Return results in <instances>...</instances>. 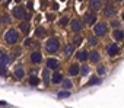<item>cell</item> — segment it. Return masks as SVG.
Listing matches in <instances>:
<instances>
[{"label": "cell", "instance_id": "cell-20", "mask_svg": "<svg viewBox=\"0 0 124 108\" xmlns=\"http://www.w3.org/2000/svg\"><path fill=\"white\" fill-rule=\"evenodd\" d=\"M19 29H21V32L28 34V31H29V22H25V21L19 22Z\"/></svg>", "mask_w": 124, "mask_h": 108}, {"label": "cell", "instance_id": "cell-11", "mask_svg": "<svg viewBox=\"0 0 124 108\" xmlns=\"http://www.w3.org/2000/svg\"><path fill=\"white\" fill-rule=\"evenodd\" d=\"M29 60L32 64H39L42 62V56H41V53L39 51H34L31 53V56H29Z\"/></svg>", "mask_w": 124, "mask_h": 108}, {"label": "cell", "instance_id": "cell-32", "mask_svg": "<svg viewBox=\"0 0 124 108\" xmlns=\"http://www.w3.org/2000/svg\"><path fill=\"white\" fill-rule=\"evenodd\" d=\"M80 42H82V37H80V35H76L75 39H73V45H75V47H76V45H80Z\"/></svg>", "mask_w": 124, "mask_h": 108}, {"label": "cell", "instance_id": "cell-12", "mask_svg": "<svg viewBox=\"0 0 124 108\" xmlns=\"http://www.w3.org/2000/svg\"><path fill=\"white\" fill-rule=\"evenodd\" d=\"M64 79H63V73H60V72H55L53 76H51V83L53 85H60V83H63Z\"/></svg>", "mask_w": 124, "mask_h": 108}, {"label": "cell", "instance_id": "cell-7", "mask_svg": "<svg viewBox=\"0 0 124 108\" xmlns=\"http://www.w3.org/2000/svg\"><path fill=\"white\" fill-rule=\"evenodd\" d=\"M13 75H15V77L18 80H22L25 77V69H23V66L22 64H16L15 69H13Z\"/></svg>", "mask_w": 124, "mask_h": 108}, {"label": "cell", "instance_id": "cell-21", "mask_svg": "<svg viewBox=\"0 0 124 108\" xmlns=\"http://www.w3.org/2000/svg\"><path fill=\"white\" fill-rule=\"evenodd\" d=\"M45 35V28L44 26H38L37 29H35V37L37 38H42Z\"/></svg>", "mask_w": 124, "mask_h": 108}, {"label": "cell", "instance_id": "cell-22", "mask_svg": "<svg viewBox=\"0 0 124 108\" xmlns=\"http://www.w3.org/2000/svg\"><path fill=\"white\" fill-rule=\"evenodd\" d=\"M69 96H70V92L69 91H60L57 93V98H60V99H64V98H69Z\"/></svg>", "mask_w": 124, "mask_h": 108}, {"label": "cell", "instance_id": "cell-29", "mask_svg": "<svg viewBox=\"0 0 124 108\" xmlns=\"http://www.w3.org/2000/svg\"><path fill=\"white\" fill-rule=\"evenodd\" d=\"M42 79H44V82H47L50 79V70L48 69H44L42 70Z\"/></svg>", "mask_w": 124, "mask_h": 108}, {"label": "cell", "instance_id": "cell-13", "mask_svg": "<svg viewBox=\"0 0 124 108\" xmlns=\"http://www.w3.org/2000/svg\"><path fill=\"white\" fill-rule=\"evenodd\" d=\"M115 12H117V10H115V6H114L112 3H108V5L104 8V15L108 16V18L112 16V15H115Z\"/></svg>", "mask_w": 124, "mask_h": 108}, {"label": "cell", "instance_id": "cell-8", "mask_svg": "<svg viewBox=\"0 0 124 108\" xmlns=\"http://www.w3.org/2000/svg\"><path fill=\"white\" fill-rule=\"evenodd\" d=\"M107 53H108L109 57H114V56H117V54L120 53V47H118L115 42H111V44H108V47H107Z\"/></svg>", "mask_w": 124, "mask_h": 108}, {"label": "cell", "instance_id": "cell-3", "mask_svg": "<svg viewBox=\"0 0 124 108\" xmlns=\"http://www.w3.org/2000/svg\"><path fill=\"white\" fill-rule=\"evenodd\" d=\"M93 34H95V37H105L107 34H108V26H107V23L105 22H98L95 26H93Z\"/></svg>", "mask_w": 124, "mask_h": 108}, {"label": "cell", "instance_id": "cell-5", "mask_svg": "<svg viewBox=\"0 0 124 108\" xmlns=\"http://www.w3.org/2000/svg\"><path fill=\"white\" fill-rule=\"evenodd\" d=\"M12 62H13V56H10V54L5 53L3 50H0V66L6 67V66H9Z\"/></svg>", "mask_w": 124, "mask_h": 108}, {"label": "cell", "instance_id": "cell-10", "mask_svg": "<svg viewBox=\"0 0 124 108\" xmlns=\"http://www.w3.org/2000/svg\"><path fill=\"white\" fill-rule=\"evenodd\" d=\"M70 28H72L73 32H80L82 28H83V22H82L80 19H73V21L70 22Z\"/></svg>", "mask_w": 124, "mask_h": 108}, {"label": "cell", "instance_id": "cell-4", "mask_svg": "<svg viewBox=\"0 0 124 108\" xmlns=\"http://www.w3.org/2000/svg\"><path fill=\"white\" fill-rule=\"evenodd\" d=\"M13 16H15V19H18V21H23V19H26V9L23 8V6H15L13 8Z\"/></svg>", "mask_w": 124, "mask_h": 108}, {"label": "cell", "instance_id": "cell-9", "mask_svg": "<svg viewBox=\"0 0 124 108\" xmlns=\"http://www.w3.org/2000/svg\"><path fill=\"white\" fill-rule=\"evenodd\" d=\"M83 22L88 23V25H93V23L96 22V13H93V12H88V13H85V16H83Z\"/></svg>", "mask_w": 124, "mask_h": 108}, {"label": "cell", "instance_id": "cell-2", "mask_svg": "<svg viewBox=\"0 0 124 108\" xmlns=\"http://www.w3.org/2000/svg\"><path fill=\"white\" fill-rule=\"evenodd\" d=\"M18 39H19V32H18V29L10 28V29H8V31L5 32V41H6V44L13 45V44L18 42Z\"/></svg>", "mask_w": 124, "mask_h": 108}, {"label": "cell", "instance_id": "cell-16", "mask_svg": "<svg viewBox=\"0 0 124 108\" xmlns=\"http://www.w3.org/2000/svg\"><path fill=\"white\" fill-rule=\"evenodd\" d=\"M45 66H47V69H48V70H53V69H57V66H58V62H57L55 59H47V62H45Z\"/></svg>", "mask_w": 124, "mask_h": 108}, {"label": "cell", "instance_id": "cell-33", "mask_svg": "<svg viewBox=\"0 0 124 108\" xmlns=\"http://www.w3.org/2000/svg\"><path fill=\"white\" fill-rule=\"evenodd\" d=\"M6 75H8V70H6V67L0 66V76H6Z\"/></svg>", "mask_w": 124, "mask_h": 108}, {"label": "cell", "instance_id": "cell-18", "mask_svg": "<svg viewBox=\"0 0 124 108\" xmlns=\"http://www.w3.org/2000/svg\"><path fill=\"white\" fill-rule=\"evenodd\" d=\"M79 73H80L79 64H72V66L69 67V75H70V76H78Z\"/></svg>", "mask_w": 124, "mask_h": 108}, {"label": "cell", "instance_id": "cell-27", "mask_svg": "<svg viewBox=\"0 0 124 108\" xmlns=\"http://www.w3.org/2000/svg\"><path fill=\"white\" fill-rule=\"evenodd\" d=\"M88 73H89V66L83 64V66L80 67V75H82V76H86Z\"/></svg>", "mask_w": 124, "mask_h": 108}, {"label": "cell", "instance_id": "cell-34", "mask_svg": "<svg viewBox=\"0 0 124 108\" xmlns=\"http://www.w3.org/2000/svg\"><path fill=\"white\" fill-rule=\"evenodd\" d=\"M32 42H34V41H32V38H26V39H25V42H23V45H25V47H29Z\"/></svg>", "mask_w": 124, "mask_h": 108}, {"label": "cell", "instance_id": "cell-37", "mask_svg": "<svg viewBox=\"0 0 124 108\" xmlns=\"http://www.w3.org/2000/svg\"><path fill=\"white\" fill-rule=\"evenodd\" d=\"M121 19H123V21H124V12H123V13H121Z\"/></svg>", "mask_w": 124, "mask_h": 108}, {"label": "cell", "instance_id": "cell-23", "mask_svg": "<svg viewBox=\"0 0 124 108\" xmlns=\"http://www.w3.org/2000/svg\"><path fill=\"white\" fill-rule=\"evenodd\" d=\"M99 83H101V79L95 76V77H92V79L86 83V86H93V85H99Z\"/></svg>", "mask_w": 124, "mask_h": 108}, {"label": "cell", "instance_id": "cell-14", "mask_svg": "<svg viewBox=\"0 0 124 108\" xmlns=\"http://www.w3.org/2000/svg\"><path fill=\"white\" fill-rule=\"evenodd\" d=\"M102 9V3L101 2H91L89 3V12H93V13H96L98 10H101Z\"/></svg>", "mask_w": 124, "mask_h": 108}, {"label": "cell", "instance_id": "cell-6", "mask_svg": "<svg viewBox=\"0 0 124 108\" xmlns=\"http://www.w3.org/2000/svg\"><path fill=\"white\" fill-rule=\"evenodd\" d=\"M75 59L79 62V63H85L86 60H89V53L86 50H79L75 53Z\"/></svg>", "mask_w": 124, "mask_h": 108}, {"label": "cell", "instance_id": "cell-15", "mask_svg": "<svg viewBox=\"0 0 124 108\" xmlns=\"http://www.w3.org/2000/svg\"><path fill=\"white\" fill-rule=\"evenodd\" d=\"M89 60H91V63H99V60H101V54L98 53V51H91L89 53Z\"/></svg>", "mask_w": 124, "mask_h": 108}, {"label": "cell", "instance_id": "cell-35", "mask_svg": "<svg viewBox=\"0 0 124 108\" xmlns=\"http://www.w3.org/2000/svg\"><path fill=\"white\" fill-rule=\"evenodd\" d=\"M111 26H112V28H118V26H120V23H118L117 21H111Z\"/></svg>", "mask_w": 124, "mask_h": 108}, {"label": "cell", "instance_id": "cell-25", "mask_svg": "<svg viewBox=\"0 0 124 108\" xmlns=\"http://www.w3.org/2000/svg\"><path fill=\"white\" fill-rule=\"evenodd\" d=\"M88 42H89V45H92V47L98 45V37H89Z\"/></svg>", "mask_w": 124, "mask_h": 108}, {"label": "cell", "instance_id": "cell-31", "mask_svg": "<svg viewBox=\"0 0 124 108\" xmlns=\"http://www.w3.org/2000/svg\"><path fill=\"white\" fill-rule=\"evenodd\" d=\"M96 73H98L99 76H101V75L104 76V75L107 73V70H105V67H104V66H98V67H96Z\"/></svg>", "mask_w": 124, "mask_h": 108}, {"label": "cell", "instance_id": "cell-17", "mask_svg": "<svg viewBox=\"0 0 124 108\" xmlns=\"http://www.w3.org/2000/svg\"><path fill=\"white\" fill-rule=\"evenodd\" d=\"M73 53H75V45H73V44H67V45L63 48V54H64L66 57H70Z\"/></svg>", "mask_w": 124, "mask_h": 108}, {"label": "cell", "instance_id": "cell-30", "mask_svg": "<svg viewBox=\"0 0 124 108\" xmlns=\"http://www.w3.org/2000/svg\"><path fill=\"white\" fill-rule=\"evenodd\" d=\"M67 23H69V18H67V16L61 18V19H60V22H58V25H60V26H66Z\"/></svg>", "mask_w": 124, "mask_h": 108}, {"label": "cell", "instance_id": "cell-19", "mask_svg": "<svg viewBox=\"0 0 124 108\" xmlns=\"http://www.w3.org/2000/svg\"><path fill=\"white\" fill-rule=\"evenodd\" d=\"M112 38H114L115 41H123V39H124V32H123L121 29H115L114 34H112Z\"/></svg>", "mask_w": 124, "mask_h": 108}, {"label": "cell", "instance_id": "cell-24", "mask_svg": "<svg viewBox=\"0 0 124 108\" xmlns=\"http://www.w3.org/2000/svg\"><path fill=\"white\" fill-rule=\"evenodd\" d=\"M29 85H32V86L39 85V79H38L37 76H31V77H29Z\"/></svg>", "mask_w": 124, "mask_h": 108}, {"label": "cell", "instance_id": "cell-28", "mask_svg": "<svg viewBox=\"0 0 124 108\" xmlns=\"http://www.w3.org/2000/svg\"><path fill=\"white\" fill-rule=\"evenodd\" d=\"M63 86H64V91H67V89H72L73 88V83H72V80H64L63 82Z\"/></svg>", "mask_w": 124, "mask_h": 108}, {"label": "cell", "instance_id": "cell-36", "mask_svg": "<svg viewBox=\"0 0 124 108\" xmlns=\"http://www.w3.org/2000/svg\"><path fill=\"white\" fill-rule=\"evenodd\" d=\"M47 18H48V21H53V19H54V15H53V13H48Z\"/></svg>", "mask_w": 124, "mask_h": 108}, {"label": "cell", "instance_id": "cell-26", "mask_svg": "<svg viewBox=\"0 0 124 108\" xmlns=\"http://www.w3.org/2000/svg\"><path fill=\"white\" fill-rule=\"evenodd\" d=\"M0 22H2V23H9V22H10V16H9L8 13L2 15V18H0Z\"/></svg>", "mask_w": 124, "mask_h": 108}, {"label": "cell", "instance_id": "cell-1", "mask_svg": "<svg viewBox=\"0 0 124 108\" xmlns=\"http://www.w3.org/2000/svg\"><path fill=\"white\" fill-rule=\"evenodd\" d=\"M45 50H47V53H50V54H55L58 50H60V41L55 38V37H51V38H48L47 41H45Z\"/></svg>", "mask_w": 124, "mask_h": 108}]
</instances>
